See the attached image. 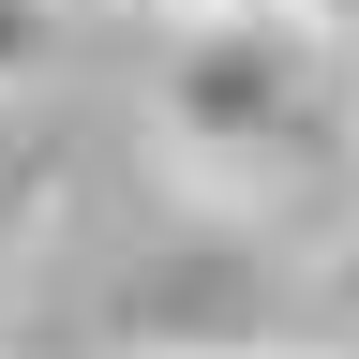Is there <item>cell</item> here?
Returning a JSON list of instances; mask_svg holds the SVG:
<instances>
[{
    "instance_id": "obj_1",
    "label": "cell",
    "mask_w": 359,
    "mask_h": 359,
    "mask_svg": "<svg viewBox=\"0 0 359 359\" xmlns=\"http://www.w3.org/2000/svg\"><path fill=\"white\" fill-rule=\"evenodd\" d=\"M314 45H330V30H299L285 0L180 30V60H165V135H180V165L224 180V195L285 180L299 135H314Z\"/></svg>"
},
{
    "instance_id": "obj_2",
    "label": "cell",
    "mask_w": 359,
    "mask_h": 359,
    "mask_svg": "<svg viewBox=\"0 0 359 359\" xmlns=\"http://www.w3.org/2000/svg\"><path fill=\"white\" fill-rule=\"evenodd\" d=\"M60 15L75 0H0V90H30L45 60H60Z\"/></svg>"
},
{
    "instance_id": "obj_3",
    "label": "cell",
    "mask_w": 359,
    "mask_h": 359,
    "mask_svg": "<svg viewBox=\"0 0 359 359\" xmlns=\"http://www.w3.org/2000/svg\"><path fill=\"white\" fill-rule=\"evenodd\" d=\"M299 30H330V45H359V0H285Z\"/></svg>"
},
{
    "instance_id": "obj_4",
    "label": "cell",
    "mask_w": 359,
    "mask_h": 359,
    "mask_svg": "<svg viewBox=\"0 0 359 359\" xmlns=\"http://www.w3.org/2000/svg\"><path fill=\"white\" fill-rule=\"evenodd\" d=\"M165 15H180V30H210V15H255V0H165Z\"/></svg>"
},
{
    "instance_id": "obj_5",
    "label": "cell",
    "mask_w": 359,
    "mask_h": 359,
    "mask_svg": "<svg viewBox=\"0 0 359 359\" xmlns=\"http://www.w3.org/2000/svg\"><path fill=\"white\" fill-rule=\"evenodd\" d=\"M75 15H90V0H75Z\"/></svg>"
}]
</instances>
